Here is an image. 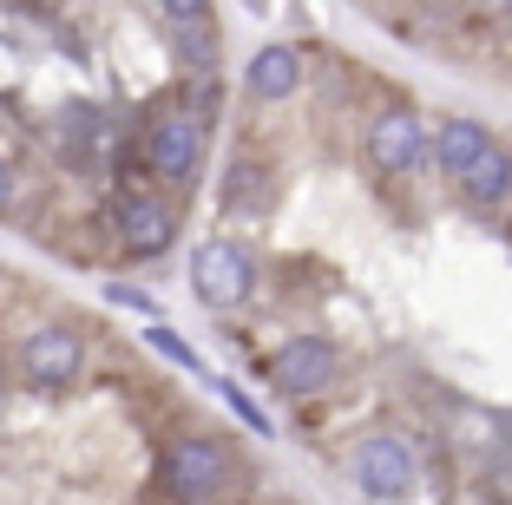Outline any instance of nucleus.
<instances>
[{
  "label": "nucleus",
  "mask_w": 512,
  "mask_h": 505,
  "mask_svg": "<svg viewBox=\"0 0 512 505\" xmlns=\"http://www.w3.org/2000/svg\"><path fill=\"white\" fill-rule=\"evenodd\" d=\"M158 486L171 505H217L237 486V453L217 433H178L158 460Z\"/></svg>",
  "instance_id": "nucleus-1"
},
{
  "label": "nucleus",
  "mask_w": 512,
  "mask_h": 505,
  "mask_svg": "<svg viewBox=\"0 0 512 505\" xmlns=\"http://www.w3.org/2000/svg\"><path fill=\"white\" fill-rule=\"evenodd\" d=\"M302 86V53L296 46H256L250 53V66H243V92L250 99H263V105H276V99H289V92Z\"/></svg>",
  "instance_id": "nucleus-11"
},
{
  "label": "nucleus",
  "mask_w": 512,
  "mask_h": 505,
  "mask_svg": "<svg viewBox=\"0 0 512 505\" xmlns=\"http://www.w3.org/2000/svg\"><path fill=\"white\" fill-rule=\"evenodd\" d=\"M217 394H224V407H230V414H237L243 427L256 433V440H270V414H263V407H256V401H250V394H243L237 381H217Z\"/></svg>",
  "instance_id": "nucleus-14"
},
{
  "label": "nucleus",
  "mask_w": 512,
  "mask_h": 505,
  "mask_svg": "<svg viewBox=\"0 0 512 505\" xmlns=\"http://www.w3.org/2000/svg\"><path fill=\"white\" fill-rule=\"evenodd\" d=\"M486 145H493V125L467 119V112H453V119L427 125V164H434L440 178H460V171H467Z\"/></svg>",
  "instance_id": "nucleus-9"
},
{
  "label": "nucleus",
  "mask_w": 512,
  "mask_h": 505,
  "mask_svg": "<svg viewBox=\"0 0 512 505\" xmlns=\"http://www.w3.org/2000/svg\"><path fill=\"white\" fill-rule=\"evenodd\" d=\"M368 164L381 178H414L427 171V119L414 105H388L375 125H368Z\"/></svg>",
  "instance_id": "nucleus-7"
},
{
  "label": "nucleus",
  "mask_w": 512,
  "mask_h": 505,
  "mask_svg": "<svg viewBox=\"0 0 512 505\" xmlns=\"http://www.w3.org/2000/svg\"><path fill=\"white\" fill-rule=\"evenodd\" d=\"M204 138H211V119H197L184 99L158 105L145 119V132H138V151H145L151 178L158 184H178V191H191L197 171H204Z\"/></svg>",
  "instance_id": "nucleus-2"
},
{
  "label": "nucleus",
  "mask_w": 512,
  "mask_h": 505,
  "mask_svg": "<svg viewBox=\"0 0 512 505\" xmlns=\"http://www.w3.org/2000/svg\"><path fill=\"white\" fill-rule=\"evenodd\" d=\"M191 289H197V302H204V309H217V315L243 309V302L256 296V256H250V243H237V237H204L191 250Z\"/></svg>",
  "instance_id": "nucleus-3"
},
{
  "label": "nucleus",
  "mask_w": 512,
  "mask_h": 505,
  "mask_svg": "<svg viewBox=\"0 0 512 505\" xmlns=\"http://www.w3.org/2000/svg\"><path fill=\"white\" fill-rule=\"evenodd\" d=\"M506 237H512V204H506Z\"/></svg>",
  "instance_id": "nucleus-18"
},
{
  "label": "nucleus",
  "mask_w": 512,
  "mask_h": 505,
  "mask_svg": "<svg viewBox=\"0 0 512 505\" xmlns=\"http://www.w3.org/2000/svg\"><path fill=\"white\" fill-rule=\"evenodd\" d=\"M112 223H119V237L132 256H165L178 243V210L158 191H119L112 197Z\"/></svg>",
  "instance_id": "nucleus-8"
},
{
  "label": "nucleus",
  "mask_w": 512,
  "mask_h": 505,
  "mask_svg": "<svg viewBox=\"0 0 512 505\" xmlns=\"http://www.w3.org/2000/svg\"><path fill=\"white\" fill-rule=\"evenodd\" d=\"M224 210H230V217H263V210H270V171H263L256 158H230Z\"/></svg>",
  "instance_id": "nucleus-12"
},
{
  "label": "nucleus",
  "mask_w": 512,
  "mask_h": 505,
  "mask_svg": "<svg viewBox=\"0 0 512 505\" xmlns=\"http://www.w3.org/2000/svg\"><path fill=\"white\" fill-rule=\"evenodd\" d=\"M145 348H151V355H165L171 368H184V374H204V361H197V348L184 342L178 328H165V322H151V328H145Z\"/></svg>",
  "instance_id": "nucleus-13"
},
{
  "label": "nucleus",
  "mask_w": 512,
  "mask_h": 505,
  "mask_svg": "<svg viewBox=\"0 0 512 505\" xmlns=\"http://www.w3.org/2000/svg\"><path fill=\"white\" fill-rule=\"evenodd\" d=\"M348 473H355V486L375 505H401L407 492L421 486V446L407 440V433H368L348 453Z\"/></svg>",
  "instance_id": "nucleus-4"
},
{
  "label": "nucleus",
  "mask_w": 512,
  "mask_h": 505,
  "mask_svg": "<svg viewBox=\"0 0 512 505\" xmlns=\"http://www.w3.org/2000/svg\"><path fill=\"white\" fill-rule=\"evenodd\" d=\"M453 184H460L467 210H480V217H506V204H512V151L506 145H486Z\"/></svg>",
  "instance_id": "nucleus-10"
},
{
  "label": "nucleus",
  "mask_w": 512,
  "mask_h": 505,
  "mask_svg": "<svg viewBox=\"0 0 512 505\" xmlns=\"http://www.w3.org/2000/svg\"><path fill=\"white\" fill-rule=\"evenodd\" d=\"M335 374H342V355H335L329 335H289V342L270 348V361H263V381L283 394V401H316V394H329Z\"/></svg>",
  "instance_id": "nucleus-5"
},
{
  "label": "nucleus",
  "mask_w": 512,
  "mask_h": 505,
  "mask_svg": "<svg viewBox=\"0 0 512 505\" xmlns=\"http://www.w3.org/2000/svg\"><path fill=\"white\" fill-rule=\"evenodd\" d=\"M171 14V27H184V20H211V0H158Z\"/></svg>",
  "instance_id": "nucleus-16"
},
{
  "label": "nucleus",
  "mask_w": 512,
  "mask_h": 505,
  "mask_svg": "<svg viewBox=\"0 0 512 505\" xmlns=\"http://www.w3.org/2000/svg\"><path fill=\"white\" fill-rule=\"evenodd\" d=\"M14 191H20V178H14V164L0 158V210H14Z\"/></svg>",
  "instance_id": "nucleus-17"
},
{
  "label": "nucleus",
  "mask_w": 512,
  "mask_h": 505,
  "mask_svg": "<svg viewBox=\"0 0 512 505\" xmlns=\"http://www.w3.org/2000/svg\"><path fill=\"white\" fill-rule=\"evenodd\" d=\"M86 374V335L66 322H46L20 342V381L40 387V394H66V387Z\"/></svg>",
  "instance_id": "nucleus-6"
},
{
  "label": "nucleus",
  "mask_w": 512,
  "mask_h": 505,
  "mask_svg": "<svg viewBox=\"0 0 512 505\" xmlns=\"http://www.w3.org/2000/svg\"><path fill=\"white\" fill-rule=\"evenodd\" d=\"M106 302H112V309H132V315H151V296L132 289V283H106Z\"/></svg>",
  "instance_id": "nucleus-15"
}]
</instances>
